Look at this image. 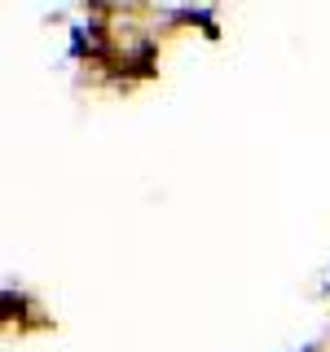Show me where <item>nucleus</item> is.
I'll return each mask as SVG.
<instances>
[]
</instances>
